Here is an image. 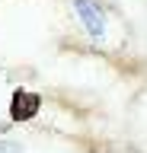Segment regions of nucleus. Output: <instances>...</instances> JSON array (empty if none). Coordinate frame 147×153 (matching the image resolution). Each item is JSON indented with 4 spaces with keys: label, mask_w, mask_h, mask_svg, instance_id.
<instances>
[{
    "label": "nucleus",
    "mask_w": 147,
    "mask_h": 153,
    "mask_svg": "<svg viewBox=\"0 0 147 153\" xmlns=\"http://www.w3.org/2000/svg\"><path fill=\"white\" fill-rule=\"evenodd\" d=\"M77 13L83 16V26L90 35H102V10L93 0H77Z\"/></svg>",
    "instance_id": "obj_2"
},
{
    "label": "nucleus",
    "mask_w": 147,
    "mask_h": 153,
    "mask_svg": "<svg viewBox=\"0 0 147 153\" xmlns=\"http://www.w3.org/2000/svg\"><path fill=\"white\" fill-rule=\"evenodd\" d=\"M42 99L35 93H26V89H16L13 93V102H10V118L13 121H29L32 115L39 112Z\"/></svg>",
    "instance_id": "obj_1"
}]
</instances>
